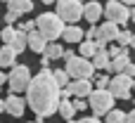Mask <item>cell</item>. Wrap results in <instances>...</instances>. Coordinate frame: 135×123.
Listing matches in <instances>:
<instances>
[{"instance_id":"1","label":"cell","mask_w":135,"mask_h":123,"mask_svg":"<svg viewBox=\"0 0 135 123\" xmlns=\"http://www.w3.org/2000/svg\"><path fill=\"white\" fill-rule=\"evenodd\" d=\"M26 100H28V107L33 109V114L38 119L50 116V114L57 111L59 88H57L50 69H43L38 76H31V83L26 88Z\"/></svg>"},{"instance_id":"2","label":"cell","mask_w":135,"mask_h":123,"mask_svg":"<svg viewBox=\"0 0 135 123\" xmlns=\"http://www.w3.org/2000/svg\"><path fill=\"white\" fill-rule=\"evenodd\" d=\"M36 21V31L47 40V43H52V40H57L59 36H62V31H64V21L55 14V12H43L38 19H33Z\"/></svg>"},{"instance_id":"3","label":"cell","mask_w":135,"mask_h":123,"mask_svg":"<svg viewBox=\"0 0 135 123\" xmlns=\"http://www.w3.org/2000/svg\"><path fill=\"white\" fill-rule=\"evenodd\" d=\"M64 71L69 73L71 81H90L95 76V69H93L90 59H83V57H71L66 62V69Z\"/></svg>"},{"instance_id":"4","label":"cell","mask_w":135,"mask_h":123,"mask_svg":"<svg viewBox=\"0 0 135 123\" xmlns=\"http://www.w3.org/2000/svg\"><path fill=\"white\" fill-rule=\"evenodd\" d=\"M88 104H90V109L95 111V116L100 119V116H107L112 109H114V97H112V92L109 90H93L90 95H88Z\"/></svg>"},{"instance_id":"5","label":"cell","mask_w":135,"mask_h":123,"mask_svg":"<svg viewBox=\"0 0 135 123\" xmlns=\"http://www.w3.org/2000/svg\"><path fill=\"white\" fill-rule=\"evenodd\" d=\"M104 17H107V21H112V24H116L119 28H123L128 21H131V7H126V5H121L119 0H109L107 5H104Z\"/></svg>"},{"instance_id":"6","label":"cell","mask_w":135,"mask_h":123,"mask_svg":"<svg viewBox=\"0 0 135 123\" xmlns=\"http://www.w3.org/2000/svg\"><path fill=\"white\" fill-rule=\"evenodd\" d=\"M55 7H57L55 14L66 24H76L83 17V2H78V0H57Z\"/></svg>"},{"instance_id":"7","label":"cell","mask_w":135,"mask_h":123,"mask_svg":"<svg viewBox=\"0 0 135 123\" xmlns=\"http://www.w3.org/2000/svg\"><path fill=\"white\" fill-rule=\"evenodd\" d=\"M7 83H9V88H12V92H24V90L28 88V83H31V71H28V66H26V64H14L12 71H9V76H7Z\"/></svg>"},{"instance_id":"8","label":"cell","mask_w":135,"mask_h":123,"mask_svg":"<svg viewBox=\"0 0 135 123\" xmlns=\"http://www.w3.org/2000/svg\"><path fill=\"white\" fill-rule=\"evenodd\" d=\"M131 88H133V78H128L126 73H116L114 78H109L107 85L114 100H131Z\"/></svg>"},{"instance_id":"9","label":"cell","mask_w":135,"mask_h":123,"mask_svg":"<svg viewBox=\"0 0 135 123\" xmlns=\"http://www.w3.org/2000/svg\"><path fill=\"white\" fill-rule=\"evenodd\" d=\"M119 33H121V28H119L116 24H112V21H104L102 26H97L95 40H97L100 45H104V43H112V40H116V38H119Z\"/></svg>"},{"instance_id":"10","label":"cell","mask_w":135,"mask_h":123,"mask_svg":"<svg viewBox=\"0 0 135 123\" xmlns=\"http://www.w3.org/2000/svg\"><path fill=\"white\" fill-rule=\"evenodd\" d=\"M66 90L71 92V97L83 100V97H88V95L93 92V83H90V81H69Z\"/></svg>"},{"instance_id":"11","label":"cell","mask_w":135,"mask_h":123,"mask_svg":"<svg viewBox=\"0 0 135 123\" xmlns=\"http://www.w3.org/2000/svg\"><path fill=\"white\" fill-rule=\"evenodd\" d=\"M5 111L12 114L14 119H19V116L26 111V100H21L19 95H9V97L5 100Z\"/></svg>"},{"instance_id":"12","label":"cell","mask_w":135,"mask_h":123,"mask_svg":"<svg viewBox=\"0 0 135 123\" xmlns=\"http://www.w3.org/2000/svg\"><path fill=\"white\" fill-rule=\"evenodd\" d=\"M83 17H85L90 24H97L100 17H102V2H97V0H88V2L83 5Z\"/></svg>"},{"instance_id":"13","label":"cell","mask_w":135,"mask_h":123,"mask_svg":"<svg viewBox=\"0 0 135 123\" xmlns=\"http://www.w3.org/2000/svg\"><path fill=\"white\" fill-rule=\"evenodd\" d=\"M59 38H64V43L78 45V43L83 40V28H78L76 24H69V26H64V31H62V36H59Z\"/></svg>"},{"instance_id":"14","label":"cell","mask_w":135,"mask_h":123,"mask_svg":"<svg viewBox=\"0 0 135 123\" xmlns=\"http://www.w3.org/2000/svg\"><path fill=\"white\" fill-rule=\"evenodd\" d=\"M26 45L33 50V52H45V47H47V40L38 33V31H31V33H26Z\"/></svg>"},{"instance_id":"15","label":"cell","mask_w":135,"mask_h":123,"mask_svg":"<svg viewBox=\"0 0 135 123\" xmlns=\"http://www.w3.org/2000/svg\"><path fill=\"white\" fill-rule=\"evenodd\" d=\"M109 62H112V59H109V55H107L104 47H100V50L93 55V59H90V64H93L95 71H107V69H109Z\"/></svg>"},{"instance_id":"16","label":"cell","mask_w":135,"mask_h":123,"mask_svg":"<svg viewBox=\"0 0 135 123\" xmlns=\"http://www.w3.org/2000/svg\"><path fill=\"white\" fill-rule=\"evenodd\" d=\"M100 47H104V45H100L97 40H81V43H78V50H81L78 57H83V59H93V55H95Z\"/></svg>"},{"instance_id":"17","label":"cell","mask_w":135,"mask_h":123,"mask_svg":"<svg viewBox=\"0 0 135 123\" xmlns=\"http://www.w3.org/2000/svg\"><path fill=\"white\" fill-rule=\"evenodd\" d=\"M7 9L21 17V14H26V12L33 9V2L31 0H7Z\"/></svg>"},{"instance_id":"18","label":"cell","mask_w":135,"mask_h":123,"mask_svg":"<svg viewBox=\"0 0 135 123\" xmlns=\"http://www.w3.org/2000/svg\"><path fill=\"white\" fill-rule=\"evenodd\" d=\"M14 59H17V55H14V50L9 47V45H2L0 47V66H14Z\"/></svg>"},{"instance_id":"19","label":"cell","mask_w":135,"mask_h":123,"mask_svg":"<svg viewBox=\"0 0 135 123\" xmlns=\"http://www.w3.org/2000/svg\"><path fill=\"white\" fill-rule=\"evenodd\" d=\"M9 47L14 50V55L24 52V50H26V33L17 31V33H14V38H12V43H9Z\"/></svg>"},{"instance_id":"20","label":"cell","mask_w":135,"mask_h":123,"mask_svg":"<svg viewBox=\"0 0 135 123\" xmlns=\"http://www.w3.org/2000/svg\"><path fill=\"white\" fill-rule=\"evenodd\" d=\"M62 52H64V47L59 45V43H47V47H45V57L52 62V59H62Z\"/></svg>"},{"instance_id":"21","label":"cell","mask_w":135,"mask_h":123,"mask_svg":"<svg viewBox=\"0 0 135 123\" xmlns=\"http://www.w3.org/2000/svg\"><path fill=\"white\" fill-rule=\"evenodd\" d=\"M57 111H59V114H62V119H66V121H71V119H74V114H76L69 100H59V104H57Z\"/></svg>"},{"instance_id":"22","label":"cell","mask_w":135,"mask_h":123,"mask_svg":"<svg viewBox=\"0 0 135 123\" xmlns=\"http://www.w3.org/2000/svg\"><path fill=\"white\" fill-rule=\"evenodd\" d=\"M128 62H131V57H114V59L109 62V69L116 71V73H123V69L128 66Z\"/></svg>"},{"instance_id":"23","label":"cell","mask_w":135,"mask_h":123,"mask_svg":"<svg viewBox=\"0 0 135 123\" xmlns=\"http://www.w3.org/2000/svg\"><path fill=\"white\" fill-rule=\"evenodd\" d=\"M52 78H55V83H57V88H59V90H62L64 85H69V81H71V78H69V73H66L64 69H55V71H52Z\"/></svg>"},{"instance_id":"24","label":"cell","mask_w":135,"mask_h":123,"mask_svg":"<svg viewBox=\"0 0 135 123\" xmlns=\"http://www.w3.org/2000/svg\"><path fill=\"white\" fill-rule=\"evenodd\" d=\"M107 123H126V111H121V109H112L109 114H107Z\"/></svg>"},{"instance_id":"25","label":"cell","mask_w":135,"mask_h":123,"mask_svg":"<svg viewBox=\"0 0 135 123\" xmlns=\"http://www.w3.org/2000/svg\"><path fill=\"white\" fill-rule=\"evenodd\" d=\"M90 83H95V88H93V90H107V85H109V76L97 73V76H93V78H90Z\"/></svg>"},{"instance_id":"26","label":"cell","mask_w":135,"mask_h":123,"mask_svg":"<svg viewBox=\"0 0 135 123\" xmlns=\"http://www.w3.org/2000/svg\"><path fill=\"white\" fill-rule=\"evenodd\" d=\"M14 33H17V28H12V26H5V28L0 31V38H2V43H5V45H9V43H12V38H14Z\"/></svg>"},{"instance_id":"27","label":"cell","mask_w":135,"mask_h":123,"mask_svg":"<svg viewBox=\"0 0 135 123\" xmlns=\"http://www.w3.org/2000/svg\"><path fill=\"white\" fill-rule=\"evenodd\" d=\"M131 36H133L131 31H126V28H121V33H119V38H116V40L121 43V47H128V45H131Z\"/></svg>"},{"instance_id":"28","label":"cell","mask_w":135,"mask_h":123,"mask_svg":"<svg viewBox=\"0 0 135 123\" xmlns=\"http://www.w3.org/2000/svg\"><path fill=\"white\" fill-rule=\"evenodd\" d=\"M19 28L17 31H21V33H31V31H36V21H24V24H17Z\"/></svg>"},{"instance_id":"29","label":"cell","mask_w":135,"mask_h":123,"mask_svg":"<svg viewBox=\"0 0 135 123\" xmlns=\"http://www.w3.org/2000/svg\"><path fill=\"white\" fill-rule=\"evenodd\" d=\"M69 123H102L97 116H83V119H71Z\"/></svg>"},{"instance_id":"30","label":"cell","mask_w":135,"mask_h":123,"mask_svg":"<svg viewBox=\"0 0 135 123\" xmlns=\"http://www.w3.org/2000/svg\"><path fill=\"white\" fill-rule=\"evenodd\" d=\"M71 107H74V111H85L88 102H85V100H74V102H71Z\"/></svg>"},{"instance_id":"31","label":"cell","mask_w":135,"mask_h":123,"mask_svg":"<svg viewBox=\"0 0 135 123\" xmlns=\"http://www.w3.org/2000/svg\"><path fill=\"white\" fill-rule=\"evenodd\" d=\"M123 73H126L128 78H135V62H128V66L123 69Z\"/></svg>"},{"instance_id":"32","label":"cell","mask_w":135,"mask_h":123,"mask_svg":"<svg viewBox=\"0 0 135 123\" xmlns=\"http://www.w3.org/2000/svg\"><path fill=\"white\" fill-rule=\"evenodd\" d=\"M17 19H19V14H14V12H9V9H7V14H5V24L9 26V24H14Z\"/></svg>"},{"instance_id":"33","label":"cell","mask_w":135,"mask_h":123,"mask_svg":"<svg viewBox=\"0 0 135 123\" xmlns=\"http://www.w3.org/2000/svg\"><path fill=\"white\" fill-rule=\"evenodd\" d=\"M95 33H97V26H95V24H90V28L85 31V40H95Z\"/></svg>"},{"instance_id":"34","label":"cell","mask_w":135,"mask_h":123,"mask_svg":"<svg viewBox=\"0 0 135 123\" xmlns=\"http://www.w3.org/2000/svg\"><path fill=\"white\" fill-rule=\"evenodd\" d=\"M71 57H76V55H74L71 50H64V52H62V59H64V62H69Z\"/></svg>"},{"instance_id":"35","label":"cell","mask_w":135,"mask_h":123,"mask_svg":"<svg viewBox=\"0 0 135 123\" xmlns=\"http://www.w3.org/2000/svg\"><path fill=\"white\" fill-rule=\"evenodd\" d=\"M126 123H135V109L131 114H126Z\"/></svg>"},{"instance_id":"36","label":"cell","mask_w":135,"mask_h":123,"mask_svg":"<svg viewBox=\"0 0 135 123\" xmlns=\"http://www.w3.org/2000/svg\"><path fill=\"white\" fill-rule=\"evenodd\" d=\"M40 66H43V69H47V66H50V59H47L45 55H43V59H40Z\"/></svg>"},{"instance_id":"37","label":"cell","mask_w":135,"mask_h":123,"mask_svg":"<svg viewBox=\"0 0 135 123\" xmlns=\"http://www.w3.org/2000/svg\"><path fill=\"white\" fill-rule=\"evenodd\" d=\"M121 5H126V7H131V5H135V0H119Z\"/></svg>"},{"instance_id":"38","label":"cell","mask_w":135,"mask_h":123,"mask_svg":"<svg viewBox=\"0 0 135 123\" xmlns=\"http://www.w3.org/2000/svg\"><path fill=\"white\" fill-rule=\"evenodd\" d=\"M5 81H7V76H5V73H2V71H0V88H2V85H5Z\"/></svg>"},{"instance_id":"39","label":"cell","mask_w":135,"mask_h":123,"mask_svg":"<svg viewBox=\"0 0 135 123\" xmlns=\"http://www.w3.org/2000/svg\"><path fill=\"white\" fill-rule=\"evenodd\" d=\"M5 111V100H0V114Z\"/></svg>"},{"instance_id":"40","label":"cell","mask_w":135,"mask_h":123,"mask_svg":"<svg viewBox=\"0 0 135 123\" xmlns=\"http://www.w3.org/2000/svg\"><path fill=\"white\" fill-rule=\"evenodd\" d=\"M131 21L135 24V9H131Z\"/></svg>"},{"instance_id":"41","label":"cell","mask_w":135,"mask_h":123,"mask_svg":"<svg viewBox=\"0 0 135 123\" xmlns=\"http://www.w3.org/2000/svg\"><path fill=\"white\" fill-rule=\"evenodd\" d=\"M131 47H135V33L131 36Z\"/></svg>"},{"instance_id":"42","label":"cell","mask_w":135,"mask_h":123,"mask_svg":"<svg viewBox=\"0 0 135 123\" xmlns=\"http://www.w3.org/2000/svg\"><path fill=\"white\" fill-rule=\"evenodd\" d=\"M40 2H45V5H52V2H57V0H40Z\"/></svg>"},{"instance_id":"43","label":"cell","mask_w":135,"mask_h":123,"mask_svg":"<svg viewBox=\"0 0 135 123\" xmlns=\"http://www.w3.org/2000/svg\"><path fill=\"white\" fill-rule=\"evenodd\" d=\"M31 123H45V121H40V119H36V121H31Z\"/></svg>"},{"instance_id":"44","label":"cell","mask_w":135,"mask_h":123,"mask_svg":"<svg viewBox=\"0 0 135 123\" xmlns=\"http://www.w3.org/2000/svg\"><path fill=\"white\" fill-rule=\"evenodd\" d=\"M131 90H135V78H133V88H131Z\"/></svg>"},{"instance_id":"45","label":"cell","mask_w":135,"mask_h":123,"mask_svg":"<svg viewBox=\"0 0 135 123\" xmlns=\"http://www.w3.org/2000/svg\"><path fill=\"white\" fill-rule=\"evenodd\" d=\"M78 2H88V0H78Z\"/></svg>"},{"instance_id":"46","label":"cell","mask_w":135,"mask_h":123,"mask_svg":"<svg viewBox=\"0 0 135 123\" xmlns=\"http://www.w3.org/2000/svg\"><path fill=\"white\" fill-rule=\"evenodd\" d=\"M0 2H7V0H0Z\"/></svg>"},{"instance_id":"47","label":"cell","mask_w":135,"mask_h":123,"mask_svg":"<svg viewBox=\"0 0 135 123\" xmlns=\"http://www.w3.org/2000/svg\"><path fill=\"white\" fill-rule=\"evenodd\" d=\"M133 104H135V100H133Z\"/></svg>"}]
</instances>
